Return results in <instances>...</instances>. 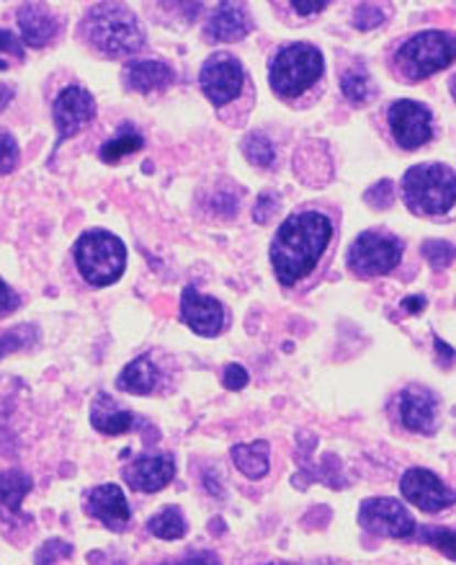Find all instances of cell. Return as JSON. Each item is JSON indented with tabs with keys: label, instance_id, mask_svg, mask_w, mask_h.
Segmentation results:
<instances>
[{
	"label": "cell",
	"instance_id": "cell-1",
	"mask_svg": "<svg viewBox=\"0 0 456 565\" xmlns=\"http://www.w3.org/2000/svg\"><path fill=\"white\" fill-rule=\"evenodd\" d=\"M333 238L328 215L315 210L296 212L286 217L271 243V266L284 287H294L321 262Z\"/></svg>",
	"mask_w": 456,
	"mask_h": 565
},
{
	"label": "cell",
	"instance_id": "cell-2",
	"mask_svg": "<svg viewBox=\"0 0 456 565\" xmlns=\"http://www.w3.org/2000/svg\"><path fill=\"white\" fill-rule=\"evenodd\" d=\"M83 36L104 57H129L144 47V29L121 3H98L83 19Z\"/></svg>",
	"mask_w": 456,
	"mask_h": 565
},
{
	"label": "cell",
	"instance_id": "cell-3",
	"mask_svg": "<svg viewBox=\"0 0 456 565\" xmlns=\"http://www.w3.org/2000/svg\"><path fill=\"white\" fill-rule=\"evenodd\" d=\"M402 200L415 215H444L456 202V173L444 163L413 166L402 175Z\"/></svg>",
	"mask_w": 456,
	"mask_h": 565
},
{
	"label": "cell",
	"instance_id": "cell-4",
	"mask_svg": "<svg viewBox=\"0 0 456 565\" xmlns=\"http://www.w3.org/2000/svg\"><path fill=\"white\" fill-rule=\"evenodd\" d=\"M75 266L80 277L94 287H109L121 279L127 269V246L124 241L109 231L83 233L73 246Z\"/></svg>",
	"mask_w": 456,
	"mask_h": 565
},
{
	"label": "cell",
	"instance_id": "cell-5",
	"mask_svg": "<svg viewBox=\"0 0 456 565\" xmlns=\"http://www.w3.org/2000/svg\"><path fill=\"white\" fill-rule=\"evenodd\" d=\"M323 52L315 44L294 42L271 60L269 81L281 98H296L323 78Z\"/></svg>",
	"mask_w": 456,
	"mask_h": 565
},
{
	"label": "cell",
	"instance_id": "cell-6",
	"mask_svg": "<svg viewBox=\"0 0 456 565\" xmlns=\"http://www.w3.org/2000/svg\"><path fill=\"white\" fill-rule=\"evenodd\" d=\"M398 65L410 81H425L433 73L444 71L456 60V34L428 29L402 44L398 50Z\"/></svg>",
	"mask_w": 456,
	"mask_h": 565
},
{
	"label": "cell",
	"instance_id": "cell-7",
	"mask_svg": "<svg viewBox=\"0 0 456 565\" xmlns=\"http://www.w3.org/2000/svg\"><path fill=\"white\" fill-rule=\"evenodd\" d=\"M402 258V243L390 233L367 231L351 243L348 248V269L356 277L371 279L390 274Z\"/></svg>",
	"mask_w": 456,
	"mask_h": 565
},
{
	"label": "cell",
	"instance_id": "cell-8",
	"mask_svg": "<svg viewBox=\"0 0 456 565\" xmlns=\"http://www.w3.org/2000/svg\"><path fill=\"white\" fill-rule=\"evenodd\" d=\"M359 524L369 534L390 540H410L417 532L415 519L410 516V511L398 499H387V495L367 499L361 503Z\"/></svg>",
	"mask_w": 456,
	"mask_h": 565
},
{
	"label": "cell",
	"instance_id": "cell-9",
	"mask_svg": "<svg viewBox=\"0 0 456 565\" xmlns=\"http://www.w3.org/2000/svg\"><path fill=\"white\" fill-rule=\"evenodd\" d=\"M242 83H246V71H242L240 60L227 52H217L202 65L199 86L215 106H225L238 98Z\"/></svg>",
	"mask_w": 456,
	"mask_h": 565
},
{
	"label": "cell",
	"instance_id": "cell-10",
	"mask_svg": "<svg viewBox=\"0 0 456 565\" xmlns=\"http://www.w3.org/2000/svg\"><path fill=\"white\" fill-rule=\"evenodd\" d=\"M96 117V98L88 94L83 86H67L57 94L55 104H52V119L57 127V145L59 148L65 140H70L78 132H83Z\"/></svg>",
	"mask_w": 456,
	"mask_h": 565
},
{
	"label": "cell",
	"instance_id": "cell-11",
	"mask_svg": "<svg viewBox=\"0 0 456 565\" xmlns=\"http://www.w3.org/2000/svg\"><path fill=\"white\" fill-rule=\"evenodd\" d=\"M400 493L405 501L413 503L425 514H438L456 503V491L448 488L436 472L425 468H410L405 476L400 478Z\"/></svg>",
	"mask_w": 456,
	"mask_h": 565
},
{
	"label": "cell",
	"instance_id": "cell-12",
	"mask_svg": "<svg viewBox=\"0 0 456 565\" xmlns=\"http://www.w3.org/2000/svg\"><path fill=\"white\" fill-rule=\"evenodd\" d=\"M387 121H390L394 142L402 150H417L433 137L431 129V111L423 104L410 102V98H400L387 111Z\"/></svg>",
	"mask_w": 456,
	"mask_h": 565
},
{
	"label": "cell",
	"instance_id": "cell-13",
	"mask_svg": "<svg viewBox=\"0 0 456 565\" xmlns=\"http://www.w3.org/2000/svg\"><path fill=\"white\" fill-rule=\"evenodd\" d=\"M398 414L400 424L405 426L408 431L431 437V434H436L438 429V398L428 391V387H405L398 398Z\"/></svg>",
	"mask_w": 456,
	"mask_h": 565
},
{
	"label": "cell",
	"instance_id": "cell-14",
	"mask_svg": "<svg viewBox=\"0 0 456 565\" xmlns=\"http://www.w3.org/2000/svg\"><path fill=\"white\" fill-rule=\"evenodd\" d=\"M181 320L192 328L196 335L211 339L222 331L225 326V308L215 297L202 295L196 287H186L181 292Z\"/></svg>",
	"mask_w": 456,
	"mask_h": 565
},
{
	"label": "cell",
	"instance_id": "cell-15",
	"mask_svg": "<svg viewBox=\"0 0 456 565\" xmlns=\"http://www.w3.org/2000/svg\"><path fill=\"white\" fill-rule=\"evenodd\" d=\"M86 514L94 516L111 532H124L132 524V509L117 483H104L86 493Z\"/></svg>",
	"mask_w": 456,
	"mask_h": 565
},
{
	"label": "cell",
	"instance_id": "cell-16",
	"mask_svg": "<svg viewBox=\"0 0 456 565\" xmlns=\"http://www.w3.org/2000/svg\"><path fill=\"white\" fill-rule=\"evenodd\" d=\"M176 478L173 455H140L124 468V480L137 493H158Z\"/></svg>",
	"mask_w": 456,
	"mask_h": 565
},
{
	"label": "cell",
	"instance_id": "cell-17",
	"mask_svg": "<svg viewBox=\"0 0 456 565\" xmlns=\"http://www.w3.org/2000/svg\"><path fill=\"white\" fill-rule=\"evenodd\" d=\"M250 32H253V19L240 3H219L204 26V36L211 42H238L246 40Z\"/></svg>",
	"mask_w": 456,
	"mask_h": 565
},
{
	"label": "cell",
	"instance_id": "cell-18",
	"mask_svg": "<svg viewBox=\"0 0 456 565\" xmlns=\"http://www.w3.org/2000/svg\"><path fill=\"white\" fill-rule=\"evenodd\" d=\"M17 24L21 32V42L29 44V47H36V50L44 47V44H50L59 32L57 17L42 3L19 6Z\"/></svg>",
	"mask_w": 456,
	"mask_h": 565
},
{
	"label": "cell",
	"instance_id": "cell-19",
	"mask_svg": "<svg viewBox=\"0 0 456 565\" xmlns=\"http://www.w3.org/2000/svg\"><path fill=\"white\" fill-rule=\"evenodd\" d=\"M29 491H32V478L26 472L9 470L0 476V524H3V530L29 522L24 509H21Z\"/></svg>",
	"mask_w": 456,
	"mask_h": 565
},
{
	"label": "cell",
	"instance_id": "cell-20",
	"mask_svg": "<svg viewBox=\"0 0 456 565\" xmlns=\"http://www.w3.org/2000/svg\"><path fill=\"white\" fill-rule=\"evenodd\" d=\"M121 81L137 94H152V90L171 86L176 81V71L165 60H132L121 71Z\"/></svg>",
	"mask_w": 456,
	"mask_h": 565
},
{
	"label": "cell",
	"instance_id": "cell-21",
	"mask_svg": "<svg viewBox=\"0 0 456 565\" xmlns=\"http://www.w3.org/2000/svg\"><path fill=\"white\" fill-rule=\"evenodd\" d=\"M90 424H94L96 431L106 434V437H121V434L132 431L137 422L129 411L117 406L111 395L98 393L94 406H90Z\"/></svg>",
	"mask_w": 456,
	"mask_h": 565
},
{
	"label": "cell",
	"instance_id": "cell-22",
	"mask_svg": "<svg viewBox=\"0 0 456 565\" xmlns=\"http://www.w3.org/2000/svg\"><path fill=\"white\" fill-rule=\"evenodd\" d=\"M158 380H161L158 366L152 364V359L148 354H142L121 370L117 377V387L132 395H150L158 387Z\"/></svg>",
	"mask_w": 456,
	"mask_h": 565
},
{
	"label": "cell",
	"instance_id": "cell-23",
	"mask_svg": "<svg viewBox=\"0 0 456 565\" xmlns=\"http://www.w3.org/2000/svg\"><path fill=\"white\" fill-rule=\"evenodd\" d=\"M235 468L250 480H261L271 470V445L265 439H258L253 445H235L230 449Z\"/></svg>",
	"mask_w": 456,
	"mask_h": 565
},
{
	"label": "cell",
	"instance_id": "cell-24",
	"mask_svg": "<svg viewBox=\"0 0 456 565\" xmlns=\"http://www.w3.org/2000/svg\"><path fill=\"white\" fill-rule=\"evenodd\" d=\"M148 532L152 534V537H158V540H181V537H186L188 524H186L184 511H181V507H165V509H161L155 516H150Z\"/></svg>",
	"mask_w": 456,
	"mask_h": 565
},
{
	"label": "cell",
	"instance_id": "cell-25",
	"mask_svg": "<svg viewBox=\"0 0 456 565\" xmlns=\"http://www.w3.org/2000/svg\"><path fill=\"white\" fill-rule=\"evenodd\" d=\"M144 145L142 135L137 132L134 127H121V132L113 137V140H109L106 145H101V152H98V158L104 160V163H119L121 158L132 156V152H137Z\"/></svg>",
	"mask_w": 456,
	"mask_h": 565
},
{
	"label": "cell",
	"instance_id": "cell-26",
	"mask_svg": "<svg viewBox=\"0 0 456 565\" xmlns=\"http://www.w3.org/2000/svg\"><path fill=\"white\" fill-rule=\"evenodd\" d=\"M242 156H246L248 163H253L258 168H269L273 160H276V148H273L269 135L250 132L246 140H242Z\"/></svg>",
	"mask_w": 456,
	"mask_h": 565
},
{
	"label": "cell",
	"instance_id": "cell-27",
	"mask_svg": "<svg viewBox=\"0 0 456 565\" xmlns=\"http://www.w3.org/2000/svg\"><path fill=\"white\" fill-rule=\"evenodd\" d=\"M340 90L351 104H367V98L371 94L369 88V75L363 67H351L340 75Z\"/></svg>",
	"mask_w": 456,
	"mask_h": 565
},
{
	"label": "cell",
	"instance_id": "cell-28",
	"mask_svg": "<svg viewBox=\"0 0 456 565\" xmlns=\"http://www.w3.org/2000/svg\"><path fill=\"white\" fill-rule=\"evenodd\" d=\"M417 537L425 545L436 547L441 555H446L448 561L456 563V530H446V526H423L417 530Z\"/></svg>",
	"mask_w": 456,
	"mask_h": 565
},
{
	"label": "cell",
	"instance_id": "cell-29",
	"mask_svg": "<svg viewBox=\"0 0 456 565\" xmlns=\"http://www.w3.org/2000/svg\"><path fill=\"white\" fill-rule=\"evenodd\" d=\"M36 339H40L36 326H17V328H11V331L0 333V359L13 354V351L34 347Z\"/></svg>",
	"mask_w": 456,
	"mask_h": 565
},
{
	"label": "cell",
	"instance_id": "cell-30",
	"mask_svg": "<svg viewBox=\"0 0 456 565\" xmlns=\"http://www.w3.org/2000/svg\"><path fill=\"white\" fill-rule=\"evenodd\" d=\"M24 42H21L13 32H9V29H0V71H6V67H11L13 63H24Z\"/></svg>",
	"mask_w": 456,
	"mask_h": 565
},
{
	"label": "cell",
	"instance_id": "cell-31",
	"mask_svg": "<svg viewBox=\"0 0 456 565\" xmlns=\"http://www.w3.org/2000/svg\"><path fill=\"white\" fill-rule=\"evenodd\" d=\"M423 256H425V262H428L431 266H436V269H446V266L456 258V248L448 241H425Z\"/></svg>",
	"mask_w": 456,
	"mask_h": 565
},
{
	"label": "cell",
	"instance_id": "cell-32",
	"mask_svg": "<svg viewBox=\"0 0 456 565\" xmlns=\"http://www.w3.org/2000/svg\"><path fill=\"white\" fill-rule=\"evenodd\" d=\"M19 158H21V150H19L17 137L6 132V129H0V175H9L17 171Z\"/></svg>",
	"mask_w": 456,
	"mask_h": 565
},
{
	"label": "cell",
	"instance_id": "cell-33",
	"mask_svg": "<svg viewBox=\"0 0 456 565\" xmlns=\"http://www.w3.org/2000/svg\"><path fill=\"white\" fill-rule=\"evenodd\" d=\"M70 555H73V545H70V542L52 537V540L44 542V545H42L40 550H36L34 563H36V565H55L57 561H63V557H70Z\"/></svg>",
	"mask_w": 456,
	"mask_h": 565
},
{
	"label": "cell",
	"instance_id": "cell-34",
	"mask_svg": "<svg viewBox=\"0 0 456 565\" xmlns=\"http://www.w3.org/2000/svg\"><path fill=\"white\" fill-rule=\"evenodd\" d=\"M276 210H279V196L273 194V192H263V194L256 200L253 220H256L258 225H265L273 215H276Z\"/></svg>",
	"mask_w": 456,
	"mask_h": 565
},
{
	"label": "cell",
	"instance_id": "cell-35",
	"mask_svg": "<svg viewBox=\"0 0 456 565\" xmlns=\"http://www.w3.org/2000/svg\"><path fill=\"white\" fill-rule=\"evenodd\" d=\"M384 21V13L377 9V6H359L354 13V26L361 29V32H369V29L379 26Z\"/></svg>",
	"mask_w": 456,
	"mask_h": 565
},
{
	"label": "cell",
	"instance_id": "cell-36",
	"mask_svg": "<svg viewBox=\"0 0 456 565\" xmlns=\"http://www.w3.org/2000/svg\"><path fill=\"white\" fill-rule=\"evenodd\" d=\"M392 196H394L392 181H379L369 189L367 194H363V200H367L369 204H374V207H379V210H387L392 204Z\"/></svg>",
	"mask_w": 456,
	"mask_h": 565
},
{
	"label": "cell",
	"instance_id": "cell-37",
	"mask_svg": "<svg viewBox=\"0 0 456 565\" xmlns=\"http://www.w3.org/2000/svg\"><path fill=\"white\" fill-rule=\"evenodd\" d=\"M248 383H250V374H248L246 366H240V364H227L225 366L222 385L227 387V391L238 393V391H242V387H248Z\"/></svg>",
	"mask_w": 456,
	"mask_h": 565
},
{
	"label": "cell",
	"instance_id": "cell-38",
	"mask_svg": "<svg viewBox=\"0 0 456 565\" xmlns=\"http://www.w3.org/2000/svg\"><path fill=\"white\" fill-rule=\"evenodd\" d=\"M19 308H21V297L13 292L3 279H0V318L11 316V312H17Z\"/></svg>",
	"mask_w": 456,
	"mask_h": 565
},
{
	"label": "cell",
	"instance_id": "cell-39",
	"mask_svg": "<svg viewBox=\"0 0 456 565\" xmlns=\"http://www.w3.org/2000/svg\"><path fill=\"white\" fill-rule=\"evenodd\" d=\"M433 343H436V354H438V364L444 366V370H448V366H454V362H456V351L448 347L446 341H441L438 335L436 339H433Z\"/></svg>",
	"mask_w": 456,
	"mask_h": 565
},
{
	"label": "cell",
	"instance_id": "cell-40",
	"mask_svg": "<svg viewBox=\"0 0 456 565\" xmlns=\"http://www.w3.org/2000/svg\"><path fill=\"white\" fill-rule=\"evenodd\" d=\"M325 0H317V3H292L294 13H300V17H313V13H321L325 11Z\"/></svg>",
	"mask_w": 456,
	"mask_h": 565
},
{
	"label": "cell",
	"instance_id": "cell-41",
	"mask_svg": "<svg viewBox=\"0 0 456 565\" xmlns=\"http://www.w3.org/2000/svg\"><path fill=\"white\" fill-rule=\"evenodd\" d=\"M204 488H207V491L215 495V499H225V491H222V486L217 483L215 472H207V476H204Z\"/></svg>",
	"mask_w": 456,
	"mask_h": 565
},
{
	"label": "cell",
	"instance_id": "cell-42",
	"mask_svg": "<svg viewBox=\"0 0 456 565\" xmlns=\"http://www.w3.org/2000/svg\"><path fill=\"white\" fill-rule=\"evenodd\" d=\"M423 308H425V297H405V300H402V310H408V312H423Z\"/></svg>",
	"mask_w": 456,
	"mask_h": 565
},
{
	"label": "cell",
	"instance_id": "cell-43",
	"mask_svg": "<svg viewBox=\"0 0 456 565\" xmlns=\"http://www.w3.org/2000/svg\"><path fill=\"white\" fill-rule=\"evenodd\" d=\"M11 98H13V88L6 86V83H0V111L11 104Z\"/></svg>",
	"mask_w": 456,
	"mask_h": 565
},
{
	"label": "cell",
	"instance_id": "cell-44",
	"mask_svg": "<svg viewBox=\"0 0 456 565\" xmlns=\"http://www.w3.org/2000/svg\"><path fill=\"white\" fill-rule=\"evenodd\" d=\"M184 565H217V563H211V561H192V563H184Z\"/></svg>",
	"mask_w": 456,
	"mask_h": 565
},
{
	"label": "cell",
	"instance_id": "cell-45",
	"mask_svg": "<svg viewBox=\"0 0 456 565\" xmlns=\"http://www.w3.org/2000/svg\"><path fill=\"white\" fill-rule=\"evenodd\" d=\"M452 96L456 98V75H454V78H452Z\"/></svg>",
	"mask_w": 456,
	"mask_h": 565
},
{
	"label": "cell",
	"instance_id": "cell-46",
	"mask_svg": "<svg viewBox=\"0 0 456 565\" xmlns=\"http://www.w3.org/2000/svg\"><path fill=\"white\" fill-rule=\"evenodd\" d=\"M269 565H276V563H269Z\"/></svg>",
	"mask_w": 456,
	"mask_h": 565
}]
</instances>
